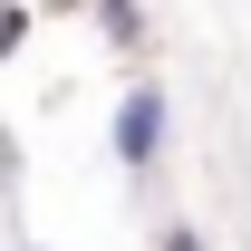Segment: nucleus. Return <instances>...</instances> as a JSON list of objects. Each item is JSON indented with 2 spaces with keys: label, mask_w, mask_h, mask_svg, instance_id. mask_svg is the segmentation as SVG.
Returning <instances> with one entry per match:
<instances>
[{
  "label": "nucleus",
  "mask_w": 251,
  "mask_h": 251,
  "mask_svg": "<svg viewBox=\"0 0 251 251\" xmlns=\"http://www.w3.org/2000/svg\"><path fill=\"white\" fill-rule=\"evenodd\" d=\"M155 251H213V242H203V232H184V222H174V232H155Z\"/></svg>",
  "instance_id": "nucleus-3"
},
{
  "label": "nucleus",
  "mask_w": 251,
  "mask_h": 251,
  "mask_svg": "<svg viewBox=\"0 0 251 251\" xmlns=\"http://www.w3.org/2000/svg\"><path fill=\"white\" fill-rule=\"evenodd\" d=\"M20 251H49V242H20Z\"/></svg>",
  "instance_id": "nucleus-4"
},
{
  "label": "nucleus",
  "mask_w": 251,
  "mask_h": 251,
  "mask_svg": "<svg viewBox=\"0 0 251 251\" xmlns=\"http://www.w3.org/2000/svg\"><path fill=\"white\" fill-rule=\"evenodd\" d=\"M164 135H174V106H164V87H155V77H135V87L116 97V126H106V145H116L126 184H155V164H164Z\"/></svg>",
  "instance_id": "nucleus-1"
},
{
  "label": "nucleus",
  "mask_w": 251,
  "mask_h": 251,
  "mask_svg": "<svg viewBox=\"0 0 251 251\" xmlns=\"http://www.w3.org/2000/svg\"><path fill=\"white\" fill-rule=\"evenodd\" d=\"M77 10L106 29V49H116V58H135V49H145V10H135V0H77Z\"/></svg>",
  "instance_id": "nucleus-2"
}]
</instances>
